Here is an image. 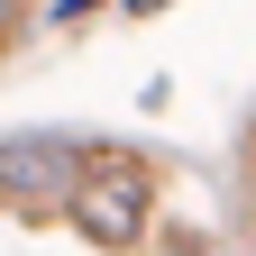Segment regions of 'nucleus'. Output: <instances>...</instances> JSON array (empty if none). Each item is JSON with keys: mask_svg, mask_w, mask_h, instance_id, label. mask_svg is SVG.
Masks as SVG:
<instances>
[{"mask_svg": "<svg viewBox=\"0 0 256 256\" xmlns=\"http://www.w3.org/2000/svg\"><path fill=\"white\" fill-rule=\"evenodd\" d=\"M146 202H156V183H146V165L138 156H101V165H82V183H74V229L82 238H101V247H128L146 229Z\"/></svg>", "mask_w": 256, "mask_h": 256, "instance_id": "1", "label": "nucleus"}, {"mask_svg": "<svg viewBox=\"0 0 256 256\" xmlns=\"http://www.w3.org/2000/svg\"><path fill=\"white\" fill-rule=\"evenodd\" d=\"M74 183H82V156L74 146H55V138L0 146V202L10 210H55V202H74Z\"/></svg>", "mask_w": 256, "mask_h": 256, "instance_id": "2", "label": "nucleus"}, {"mask_svg": "<svg viewBox=\"0 0 256 256\" xmlns=\"http://www.w3.org/2000/svg\"><path fill=\"white\" fill-rule=\"evenodd\" d=\"M92 10H110V0H55V18H92Z\"/></svg>", "mask_w": 256, "mask_h": 256, "instance_id": "3", "label": "nucleus"}, {"mask_svg": "<svg viewBox=\"0 0 256 256\" xmlns=\"http://www.w3.org/2000/svg\"><path fill=\"white\" fill-rule=\"evenodd\" d=\"M10 18H18V0H0V28H10Z\"/></svg>", "mask_w": 256, "mask_h": 256, "instance_id": "4", "label": "nucleus"}]
</instances>
